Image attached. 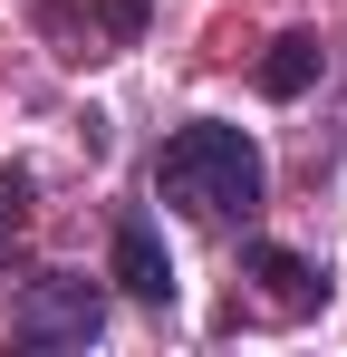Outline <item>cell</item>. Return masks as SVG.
Returning a JSON list of instances; mask_svg holds the SVG:
<instances>
[{
  "mask_svg": "<svg viewBox=\"0 0 347 357\" xmlns=\"http://www.w3.org/2000/svg\"><path fill=\"white\" fill-rule=\"evenodd\" d=\"M155 193L203 213V222H251L261 193H270V165H261V145L231 116H193L155 145Z\"/></svg>",
  "mask_w": 347,
  "mask_h": 357,
  "instance_id": "obj_1",
  "label": "cell"
},
{
  "mask_svg": "<svg viewBox=\"0 0 347 357\" xmlns=\"http://www.w3.org/2000/svg\"><path fill=\"white\" fill-rule=\"evenodd\" d=\"M10 338L20 348H97L107 338V290L87 271H39L10 299Z\"/></svg>",
  "mask_w": 347,
  "mask_h": 357,
  "instance_id": "obj_2",
  "label": "cell"
},
{
  "mask_svg": "<svg viewBox=\"0 0 347 357\" xmlns=\"http://www.w3.org/2000/svg\"><path fill=\"white\" fill-rule=\"evenodd\" d=\"M29 20H39V39H49L58 59H116V49L145 39L155 0H39Z\"/></svg>",
  "mask_w": 347,
  "mask_h": 357,
  "instance_id": "obj_3",
  "label": "cell"
},
{
  "mask_svg": "<svg viewBox=\"0 0 347 357\" xmlns=\"http://www.w3.org/2000/svg\"><path fill=\"white\" fill-rule=\"evenodd\" d=\"M107 280L125 299H145V309H174V251L164 232L145 222V213H116V232H107Z\"/></svg>",
  "mask_w": 347,
  "mask_h": 357,
  "instance_id": "obj_4",
  "label": "cell"
},
{
  "mask_svg": "<svg viewBox=\"0 0 347 357\" xmlns=\"http://www.w3.org/2000/svg\"><path fill=\"white\" fill-rule=\"evenodd\" d=\"M241 271L261 280V299H270L280 319H318V309H328V261H309V251H289V241H251Z\"/></svg>",
  "mask_w": 347,
  "mask_h": 357,
  "instance_id": "obj_5",
  "label": "cell"
},
{
  "mask_svg": "<svg viewBox=\"0 0 347 357\" xmlns=\"http://www.w3.org/2000/svg\"><path fill=\"white\" fill-rule=\"evenodd\" d=\"M251 77H261V97H309V87H318V77H328V49H318V29H280V39H270V49H261V68H251Z\"/></svg>",
  "mask_w": 347,
  "mask_h": 357,
  "instance_id": "obj_6",
  "label": "cell"
},
{
  "mask_svg": "<svg viewBox=\"0 0 347 357\" xmlns=\"http://www.w3.org/2000/svg\"><path fill=\"white\" fill-rule=\"evenodd\" d=\"M20 232H29V174H0V261L20 251Z\"/></svg>",
  "mask_w": 347,
  "mask_h": 357,
  "instance_id": "obj_7",
  "label": "cell"
}]
</instances>
